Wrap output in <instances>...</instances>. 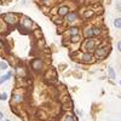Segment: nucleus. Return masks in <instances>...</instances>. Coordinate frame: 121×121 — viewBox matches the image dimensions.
I'll list each match as a JSON object with an SVG mask.
<instances>
[{"instance_id": "nucleus-1", "label": "nucleus", "mask_w": 121, "mask_h": 121, "mask_svg": "<svg viewBox=\"0 0 121 121\" xmlns=\"http://www.w3.org/2000/svg\"><path fill=\"white\" fill-rule=\"evenodd\" d=\"M4 21H5L6 23H9V24H15V23L17 22V17H16V15H13L12 12H9V13H6V15L4 16Z\"/></svg>"}, {"instance_id": "nucleus-2", "label": "nucleus", "mask_w": 121, "mask_h": 121, "mask_svg": "<svg viewBox=\"0 0 121 121\" xmlns=\"http://www.w3.org/2000/svg\"><path fill=\"white\" fill-rule=\"evenodd\" d=\"M109 50L110 48H108V47H103V48H97L96 50V57L97 58H104V57H107V55H108V52H109Z\"/></svg>"}, {"instance_id": "nucleus-3", "label": "nucleus", "mask_w": 121, "mask_h": 121, "mask_svg": "<svg viewBox=\"0 0 121 121\" xmlns=\"http://www.w3.org/2000/svg\"><path fill=\"white\" fill-rule=\"evenodd\" d=\"M30 64H32V68L35 72H39V70H41V68H43V60L38 58V59H34Z\"/></svg>"}, {"instance_id": "nucleus-4", "label": "nucleus", "mask_w": 121, "mask_h": 121, "mask_svg": "<svg viewBox=\"0 0 121 121\" xmlns=\"http://www.w3.org/2000/svg\"><path fill=\"white\" fill-rule=\"evenodd\" d=\"M95 44H96V41H95L92 38H90V39H87L86 41H85V48L87 50V51H90V50H93V48H95Z\"/></svg>"}, {"instance_id": "nucleus-5", "label": "nucleus", "mask_w": 121, "mask_h": 121, "mask_svg": "<svg viewBox=\"0 0 121 121\" xmlns=\"http://www.w3.org/2000/svg\"><path fill=\"white\" fill-rule=\"evenodd\" d=\"M68 13H69V7H68V6L63 5V6H60V7L58 9V16L63 17V16H67Z\"/></svg>"}, {"instance_id": "nucleus-6", "label": "nucleus", "mask_w": 121, "mask_h": 121, "mask_svg": "<svg viewBox=\"0 0 121 121\" xmlns=\"http://www.w3.org/2000/svg\"><path fill=\"white\" fill-rule=\"evenodd\" d=\"M76 18H78V15L75 12H70L65 16V19H67V22L69 23H72V22H75L76 21Z\"/></svg>"}, {"instance_id": "nucleus-7", "label": "nucleus", "mask_w": 121, "mask_h": 121, "mask_svg": "<svg viewBox=\"0 0 121 121\" xmlns=\"http://www.w3.org/2000/svg\"><path fill=\"white\" fill-rule=\"evenodd\" d=\"M81 59H82V62H85V63H91L92 62V55H91L90 52H85L82 55Z\"/></svg>"}, {"instance_id": "nucleus-8", "label": "nucleus", "mask_w": 121, "mask_h": 121, "mask_svg": "<svg viewBox=\"0 0 121 121\" xmlns=\"http://www.w3.org/2000/svg\"><path fill=\"white\" fill-rule=\"evenodd\" d=\"M22 26H23V28H27V29L32 28V26H33L32 19H29V18L24 17V18H23V22H22Z\"/></svg>"}, {"instance_id": "nucleus-9", "label": "nucleus", "mask_w": 121, "mask_h": 121, "mask_svg": "<svg viewBox=\"0 0 121 121\" xmlns=\"http://www.w3.org/2000/svg\"><path fill=\"white\" fill-rule=\"evenodd\" d=\"M79 28L78 27H72V28H69L68 29V34L70 35V36H75V35H79Z\"/></svg>"}, {"instance_id": "nucleus-10", "label": "nucleus", "mask_w": 121, "mask_h": 121, "mask_svg": "<svg viewBox=\"0 0 121 121\" xmlns=\"http://www.w3.org/2000/svg\"><path fill=\"white\" fill-rule=\"evenodd\" d=\"M84 35H85V38H87V39L95 36V35H93V28H86L85 32H84Z\"/></svg>"}, {"instance_id": "nucleus-11", "label": "nucleus", "mask_w": 121, "mask_h": 121, "mask_svg": "<svg viewBox=\"0 0 121 121\" xmlns=\"http://www.w3.org/2000/svg\"><path fill=\"white\" fill-rule=\"evenodd\" d=\"M108 76L112 79V80H114L115 78H116V75H115V72H114V69H113V67H109V69H108Z\"/></svg>"}, {"instance_id": "nucleus-12", "label": "nucleus", "mask_w": 121, "mask_h": 121, "mask_svg": "<svg viewBox=\"0 0 121 121\" xmlns=\"http://www.w3.org/2000/svg\"><path fill=\"white\" fill-rule=\"evenodd\" d=\"M23 100V97L22 96H19V95H15L13 96V102L15 103H21Z\"/></svg>"}, {"instance_id": "nucleus-13", "label": "nucleus", "mask_w": 121, "mask_h": 121, "mask_svg": "<svg viewBox=\"0 0 121 121\" xmlns=\"http://www.w3.org/2000/svg\"><path fill=\"white\" fill-rule=\"evenodd\" d=\"M114 26H115V28H119V29H121V18H120V17L114 19Z\"/></svg>"}, {"instance_id": "nucleus-14", "label": "nucleus", "mask_w": 121, "mask_h": 121, "mask_svg": "<svg viewBox=\"0 0 121 121\" xmlns=\"http://www.w3.org/2000/svg\"><path fill=\"white\" fill-rule=\"evenodd\" d=\"M10 76H11V73H9V74H6L4 76H0V85H1L3 82H5L7 79H10Z\"/></svg>"}, {"instance_id": "nucleus-15", "label": "nucleus", "mask_w": 121, "mask_h": 121, "mask_svg": "<svg viewBox=\"0 0 121 121\" xmlns=\"http://www.w3.org/2000/svg\"><path fill=\"white\" fill-rule=\"evenodd\" d=\"M7 63L6 62H4V60H3V62H0V69H1V70H6L7 69Z\"/></svg>"}, {"instance_id": "nucleus-16", "label": "nucleus", "mask_w": 121, "mask_h": 121, "mask_svg": "<svg viewBox=\"0 0 121 121\" xmlns=\"http://www.w3.org/2000/svg\"><path fill=\"white\" fill-rule=\"evenodd\" d=\"M64 121H75V117L73 115H67L65 119H64Z\"/></svg>"}, {"instance_id": "nucleus-17", "label": "nucleus", "mask_w": 121, "mask_h": 121, "mask_svg": "<svg viewBox=\"0 0 121 121\" xmlns=\"http://www.w3.org/2000/svg\"><path fill=\"white\" fill-rule=\"evenodd\" d=\"M92 15H93V11H92V10H87V11L84 13V16H85V17H91Z\"/></svg>"}, {"instance_id": "nucleus-18", "label": "nucleus", "mask_w": 121, "mask_h": 121, "mask_svg": "<svg viewBox=\"0 0 121 121\" xmlns=\"http://www.w3.org/2000/svg\"><path fill=\"white\" fill-rule=\"evenodd\" d=\"M99 34H100V29L93 28V35H99Z\"/></svg>"}, {"instance_id": "nucleus-19", "label": "nucleus", "mask_w": 121, "mask_h": 121, "mask_svg": "<svg viewBox=\"0 0 121 121\" xmlns=\"http://www.w3.org/2000/svg\"><path fill=\"white\" fill-rule=\"evenodd\" d=\"M6 98H7V93H5V92H4V93L0 95V100H5Z\"/></svg>"}, {"instance_id": "nucleus-20", "label": "nucleus", "mask_w": 121, "mask_h": 121, "mask_svg": "<svg viewBox=\"0 0 121 121\" xmlns=\"http://www.w3.org/2000/svg\"><path fill=\"white\" fill-rule=\"evenodd\" d=\"M116 9L119 10V11H121V3H119V4H116Z\"/></svg>"}, {"instance_id": "nucleus-21", "label": "nucleus", "mask_w": 121, "mask_h": 121, "mask_svg": "<svg viewBox=\"0 0 121 121\" xmlns=\"http://www.w3.org/2000/svg\"><path fill=\"white\" fill-rule=\"evenodd\" d=\"M117 50L121 52V41H119V43H117Z\"/></svg>"}, {"instance_id": "nucleus-22", "label": "nucleus", "mask_w": 121, "mask_h": 121, "mask_svg": "<svg viewBox=\"0 0 121 121\" xmlns=\"http://www.w3.org/2000/svg\"><path fill=\"white\" fill-rule=\"evenodd\" d=\"M35 34H36V36H38V38L41 36V35H40V30H35Z\"/></svg>"}, {"instance_id": "nucleus-23", "label": "nucleus", "mask_w": 121, "mask_h": 121, "mask_svg": "<svg viewBox=\"0 0 121 121\" xmlns=\"http://www.w3.org/2000/svg\"><path fill=\"white\" fill-rule=\"evenodd\" d=\"M3 119H4V114H3L1 112H0V121H1Z\"/></svg>"}, {"instance_id": "nucleus-24", "label": "nucleus", "mask_w": 121, "mask_h": 121, "mask_svg": "<svg viewBox=\"0 0 121 121\" xmlns=\"http://www.w3.org/2000/svg\"><path fill=\"white\" fill-rule=\"evenodd\" d=\"M43 3H44V4H48L50 0H43Z\"/></svg>"}, {"instance_id": "nucleus-25", "label": "nucleus", "mask_w": 121, "mask_h": 121, "mask_svg": "<svg viewBox=\"0 0 121 121\" xmlns=\"http://www.w3.org/2000/svg\"><path fill=\"white\" fill-rule=\"evenodd\" d=\"M1 47H3V41L0 40V48H1Z\"/></svg>"}, {"instance_id": "nucleus-26", "label": "nucleus", "mask_w": 121, "mask_h": 121, "mask_svg": "<svg viewBox=\"0 0 121 121\" xmlns=\"http://www.w3.org/2000/svg\"><path fill=\"white\" fill-rule=\"evenodd\" d=\"M120 85H121V80H120Z\"/></svg>"}]
</instances>
